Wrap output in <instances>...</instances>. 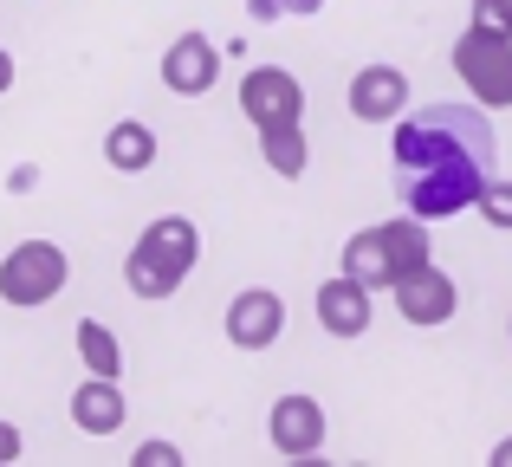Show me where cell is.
Here are the masks:
<instances>
[{
    "instance_id": "7a4b0ae2",
    "label": "cell",
    "mask_w": 512,
    "mask_h": 467,
    "mask_svg": "<svg viewBox=\"0 0 512 467\" xmlns=\"http://www.w3.org/2000/svg\"><path fill=\"white\" fill-rule=\"evenodd\" d=\"M195 260H201L195 221L163 215V221H150V228L137 234V247H130V260H124V286L137 292V299H169V292L195 273Z\"/></svg>"
},
{
    "instance_id": "8992f818",
    "label": "cell",
    "mask_w": 512,
    "mask_h": 467,
    "mask_svg": "<svg viewBox=\"0 0 512 467\" xmlns=\"http://www.w3.org/2000/svg\"><path fill=\"white\" fill-rule=\"evenodd\" d=\"M389 292H396V312L409 318V325H422V331L448 325V318L461 312V286H454V273H441L435 260L409 266V273H402Z\"/></svg>"
},
{
    "instance_id": "30bf717a",
    "label": "cell",
    "mask_w": 512,
    "mask_h": 467,
    "mask_svg": "<svg viewBox=\"0 0 512 467\" xmlns=\"http://www.w3.org/2000/svg\"><path fill=\"white\" fill-rule=\"evenodd\" d=\"M266 429H273V448L286 461H312L318 448H325V409H318V396H279L273 416H266Z\"/></svg>"
},
{
    "instance_id": "9a60e30c",
    "label": "cell",
    "mask_w": 512,
    "mask_h": 467,
    "mask_svg": "<svg viewBox=\"0 0 512 467\" xmlns=\"http://www.w3.org/2000/svg\"><path fill=\"white\" fill-rule=\"evenodd\" d=\"M104 163H111L117 176H143V169L156 163V130L137 124V117L111 124V130H104Z\"/></svg>"
},
{
    "instance_id": "9c48e42d",
    "label": "cell",
    "mask_w": 512,
    "mask_h": 467,
    "mask_svg": "<svg viewBox=\"0 0 512 467\" xmlns=\"http://www.w3.org/2000/svg\"><path fill=\"white\" fill-rule=\"evenodd\" d=\"M214 78H221V46L208 33H175L163 52V85L175 98H208Z\"/></svg>"
},
{
    "instance_id": "4fadbf2b",
    "label": "cell",
    "mask_w": 512,
    "mask_h": 467,
    "mask_svg": "<svg viewBox=\"0 0 512 467\" xmlns=\"http://www.w3.org/2000/svg\"><path fill=\"white\" fill-rule=\"evenodd\" d=\"M124 416H130V409H124L117 377H85V383L72 390V422H78L85 435H117V429H124Z\"/></svg>"
},
{
    "instance_id": "44dd1931",
    "label": "cell",
    "mask_w": 512,
    "mask_h": 467,
    "mask_svg": "<svg viewBox=\"0 0 512 467\" xmlns=\"http://www.w3.org/2000/svg\"><path fill=\"white\" fill-rule=\"evenodd\" d=\"M20 429H13V422H0V467H7V461H20Z\"/></svg>"
},
{
    "instance_id": "484cf974",
    "label": "cell",
    "mask_w": 512,
    "mask_h": 467,
    "mask_svg": "<svg viewBox=\"0 0 512 467\" xmlns=\"http://www.w3.org/2000/svg\"><path fill=\"white\" fill-rule=\"evenodd\" d=\"M506 338H512V318H506Z\"/></svg>"
},
{
    "instance_id": "8fae6325",
    "label": "cell",
    "mask_w": 512,
    "mask_h": 467,
    "mask_svg": "<svg viewBox=\"0 0 512 467\" xmlns=\"http://www.w3.org/2000/svg\"><path fill=\"white\" fill-rule=\"evenodd\" d=\"M350 111H357L363 124H396V117L409 111V78H402V65H363V72L350 78Z\"/></svg>"
},
{
    "instance_id": "d6986e66",
    "label": "cell",
    "mask_w": 512,
    "mask_h": 467,
    "mask_svg": "<svg viewBox=\"0 0 512 467\" xmlns=\"http://www.w3.org/2000/svg\"><path fill=\"white\" fill-rule=\"evenodd\" d=\"M137 467H182V448H175V442H143Z\"/></svg>"
},
{
    "instance_id": "ba28073f",
    "label": "cell",
    "mask_w": 512,
    "mask_h": 467,
    "mask_svg": "<svg viewBox=\"0 0 512 467\" xmlns=\"http://www.w3.org/2000/svg\"><path fill=\"white\" fill-rule=\"evenodd\" d=\"M286 338V299L273 286H247L227 305V344L234 351H273Z\"/></svg>"
},
{
    "instance_id": "cb8c5ba5",
    "label": "cell",
    "mask_w": 512,
    "mask_h": 467,
    "mask_svg": "<svg viewBox=\"0 0 512 467\" xmlns=\"http://www.w3.org/2000/svg\"><path fill=\"white\" fill-rule=\"evenodd\" d=\"M7 91H13V52L0 46V98H7Z\"/></svg>"
},
{
    "instance_id": "52a82bcc",
    "label": "cell",
    "mask_w": 512,
    "mask_h": 467,
    "mask_svg": "<svg viewBox=\"0 0 512 467\" xmlns=\"http://www.w3.org/2000/svg\"><path fill=\"white\" fill-rule=\"evenodd\" d=\"M240 111H247L253 130L299 124V117H305V85L286 72V65H253V72L240 78Z\"/></svg>"
},
{
    "instance_id": "ffe728a7",
    "label": "cell",
    "mask_w": 512,
    "mask_h": 467,
    "mask_svg": "<svg viewBox=\"0 0 512 467\" xmlns=\"http://www.w3.org/2000/svg\"><path fill=\"white\" fill-rule=\"evenodd\" d=\"M474 20L500 26V33H512V0H474Z\"/></svg>"
},
{
    "instance_id": "d4e9b609",
    "label": "cell",
    "mask_w": 512,
    "mask_h": 467,
    "mask_svg": "<svg viewBox=\"0 0 512 467\" xmlns=\"http://www.w3.org/2000/svg\"><path fill=\"white\" fill-rule=\"evenodd\" d=\"M493 467H512V442H500V448H493Z\"/></svg>"
},
{
    "instance_id": "5bb4252c",
    "label": "cell",
    "mask_w": 512,
    "mask_h": 467,
    "mask_svg": "<svg viewBox=\"0 0 512 467\" xmlns=\"http://www.w3.org/2000/svg\"><path fill=\"white\" fill-rule=\"evenodd\" d=\"M344 273L363 279L370 292H389V286H396V253H389L383 228H363V234L344 240Z\"/></svg>"
},
{
    "instance_id": "5b68a950",
    "label": "cell",
    "mask_w": 512,
    "mask_h": 467,
    "mask_svg": "<svg viewBox=\"0 0 512 467\" xmlns=\"http://www.w3.org/2000/svg\"><path fill=\"white\" fill-rule=\"evenodd\" d=\"M65 279H72L65 247H52V240H20V247L0 260V299H7L13 312H39V305H52L65 292Z\"/></svg>"
},
{
    "instance_id": "6da1fadb",
    "label": "cell",
    "mask_w": 512,
    "mask_h": 467,
    "mask_svg": "<svg viewBox=\"0 0 512 467\" xmlns=\"http://www.w3.org/2000/svg\"><path fill=\"white\" fill-rule=\"evenodd\" d=\"M396 176H422V169H441V163H487L500 156L493 143V124H487V104H428V111H402L396 117Z\"/></svg>"
},
{
    "instance_id": "277c9868",
    "label": "cell",
    "mask_w": 512,
    "mask_h": 467,
    "mask_svg": "<svg viewBox=\"0 0 512 467\" xmlns=\"http://www.w3.org/2000/svg\"><path fill=\"white\" fill-rule=\"evenodd\" d=\"M402 182V208L422 221H454L467 208H480L493 169L487 163H441V169H422V176H396Z\"/></svg>"
},
{
    "instance_id": "603a6c76",
    "label": "cell",
    "mask_w": 512,
    "mask_h": 467,
    "mask_svg": "<svg viewBox=\"0 0 512 467\" xmlns=\"http://www.w3.org/2000/svg\"><path fill=\"white\" fill-rule=\"evenodd\" d=\"M318 7H325V0H279V13H299V20H312Z\"/></svg>"
},
{
    "instance_id": "7402d4cb",
    "label": "cell",
    "mask_w": 512,
    "mask_h": 467,
    "mask_svg": "<svg viewBox=\"0 0 512 467\" xmlns=\"http://www.w3.org/2000/svg\"><path fill=\"white\" fill-rule=\"evenodd\" d=\"M247 13H253L260 26H266V20H286V13H279V0H247Z\"/></svg>"
},
{
    "instance_id": "2e32d148",
    "label": "cell",
    "mask_w": 512,
    "mask_h": 467,
    "mask_svg": "<svg viewBox=\"0 0 512 467\" xmlns=\"http://www.w3.org/2000/svg\"><path fill=\"white\" fill-rule=\"evenodd\" d=\"M260 156H266V169H273V176L299 182L305 163H312V150H305V117H299V124H266L260 130Z\"/></svg>"
},
{
    "instance_id": "7c38bea8",
    "label": "cell",
    "mask_w": 512,
    "mask_h": 467,
    "mask_svg": "<svg viewBox=\"0 0 512 467\" xmlns=\"http://www.w3.org/2000/svg\"><path fill=\"white\" fill-rule=\"evenodd\" d=\"M312 312H318V325L331 331V338H363L370 331V286L363 279H350V273H338V279H325L318 286V299H312Z\"/></svg>"
},
{
    "instance_id": "3957f363",
    "label": "cell",
    "mask_w": 512,
    "mask_h": 467,
    "mask_svg": "<svg viewBox=\"0 0 512 467\" xmlns=\"http://www.w3.org/2000/svg\"><path fill=\"white\" fill-rule=\"evenodd\" d=\"M448 59H454V72H461V85L474 91V104H487V111H512V33L474 20L461 39H454Z\"/></svg>"
},
{
    "instance_id": "ac0fdd59",
    "label": "cell",
    "mask_w": 512,
    "mask_h": 467,
    "mask_svg": "<svg viewBox=\"0 0 512 467\" xmlns=\"http://www.w3.org/2000/svg\"><path fill=\"white\" fill-rule=\"evenodd\" d=\"M480 215H487L493 228H512V182H487V195H480Z\"/></svg>"
},
{
    "instance_id": "e0dca14e",
    "label": "cell",
    "mask_w": 512,
    "mask_h": 467,
    "mask_svg": "<svg viewBox=\"0 0 512 467\" xmlns=\"http://www.w3.org/2000/svg\"><path fill=\"white\" fill-rule=\"evenodd\" d=\"M78 357H85L91 377H124V344H117V331L98 325V318H78Z\"/></svg>"
}]
</instances>
